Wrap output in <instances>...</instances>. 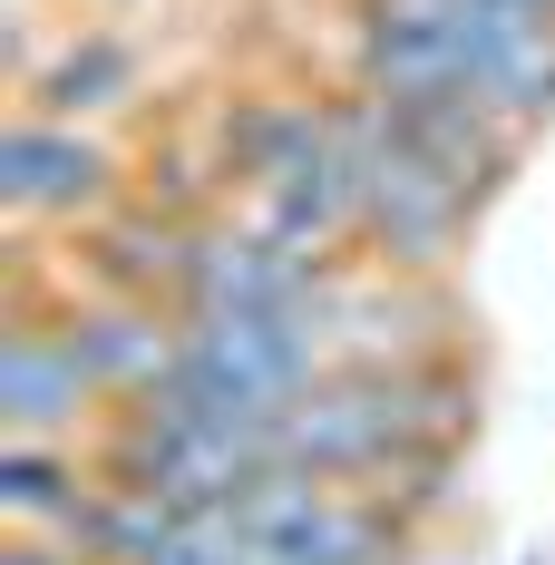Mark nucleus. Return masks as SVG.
Returning a JSON list of instances; mask_svg holds the SVG:
<instances>
[{"mask_svg": "<svg viewBox=\"0 0 555 565\" xmlns=\"http://www.w3.org/2000/svg\"><path fill=\"white\" fill-rule=\"evenodd\" d=\"M351 88L389 108L409 98H478L516 137L555 117V20L516 0H361L351 10Z\"/></svg>", "mask_w": 555, "mask_h": 565, "instance_id": "obj_1", "label": "nucleus"}, {"mask_svg": "<svg viewBox=\"0 0 555 565\" xmlns=\"http://www.w3.org/2000/svg\"><path fill=\"white\" fill-rule=\"evenodd\" d=\"M322 108H332L341 167H351V205H361V264L439 282L448 264L468 254V234H478L488 205H478L458 175L429 167L371 88H351V78H341V88H322Z\"/></svg>", "mask_w": 555, "mask_h": 565, "instance_id": "obj_2", "label": "nucleus"}, {"mask_svg": "<svg viewBox=\"0 0 555 565\" xmlns=\"http://www.w3.org/2000/svg\"><path fill=\"white\" fill-rule=\"evenodd\" d=\"M254 565H419V526L389 508L381 488H341L312 468H274L264 488L234 498Z\"/></svg>", "mask_w": 555, "mask_h": 565, "instance_id": "obj_3", "label": "nucleus"}, {"mask_svg": "<svg viewBox=\"0 0 555 565\" xmlns=\"http://www.w3.org/2000/svg\"><path fill=\"white\" fill-rule=\"evenodd\" d=\"M137 195V175L117 157L108 127H68V117H40V108H10L0 127V205L20 234H78L98 225L108 205Z\"/></svg>", "mask_w": 555, "mask_h": 565, "instance_id": "obj_4", "label": "nucleus"}, {"mask_svg": "<svg viewBox=\"0 0 555 565\" xmlns=\"http://www.w3.org/2000/svg\"><path fill=\"white\" fill-rule=\"evenodd\" d=\"M351 264H312V254H292L274 244L264 225H244L234 205L205 215V225L185 234V274H175V312L185 322H244V312H332V292Z\"/></svg>", "mask_w": 555, "mask_h": 565, "instance_id": "obj_5", "label": "nucleus"}, {"mask_svg": "<svg viewBox=\"0 0 555 565\" xmlns=\"http://www.w3.org/2000/svg\"><path fill=\"white\" fill-rule=\"evenodd\" d=\"M58 341L78 351V371L98 381V399H147L175 381L185 361V312L175 302H127V292H58Z\"/></svg>", "mask_w": 555, "mask_h": 565, "instance_id": "obj_6", "label": "nucleus"}, {"mask_svg": "<svg viewBox=\"0 0 555 565\" xmlns=\"http://www.w3.org/2000/svg\"><path fill=\"white\" fill-rule=\"evenodd\" d=\"M108 399L78 371V351L58 341L50 312H20L0 341V439H98Z\"/></svg>", "mask_w": 555, "mask_h": 565, "instance_id": "obj_7", "label": "nucleus"}, {"mask_svg": "<svg viewBox=\"0 0 555 565\" xmlns=\"http://www.w3.org/2000/svg\"><path fill=\"white\" fill-rule=\"evenodd\" d=\"M185 234L175 215H157V205H108L98 225H78L58 254V274H68V292H127V302H175V274H185Z\"/></svg>", "mask_w": 555, "mask_h": 565, "instance_id": "obj_8", "label": "nucleus"}, {"mask_svg": "<svg viewBox=\"0 0 555 565\" xmlns=\"http://www.w3.org/2000/svg\"><path fill=\"white\" fill-rule=\"evenodd\" d=\"M147 98V50L108 30V20H68L58 50L40 58V78L10 98V108H40V117H68V127H98V117L137 108Z\"/></svg>", "mask_w": 555, "mask_h": 565, "instance_id": "obj_9", "label": "nucleus"}, {"mask_svg": "<svg viewBox=\"0 0 555 565\" xmlns=\"http://www.w3.org/2000/svg\"><path fill=\"white\" fill-rule=\"evenodd\" d=\"M389 117H399V137H409L439 175H458L478 205H498L506 185H516V167H526V147H536V137H516V127H506L498 108H478V98H409V108H389Z\"/></svg>", "mask_w": 555, "mask_h": 565, "instance_id": "obj_10", "label": "nucleus"}, {"mask_svg": "<svg viewBox=\"0 0 555 565\" xmlns=\"http://www.w3.org/2000/svg\"><path fill=\"white\" fill-rule=\"evenodd\" d=\"M98 449L88 439H0V516L10 536H68V516L98 498Z\"/></svg>", "mask_w": 555, "mask_h": 565, "instance_id": "obj_11", "label": "nucleus"}, {"mask_svg": "<svg viewBox=\"0 0 555 565\" xmlns=\"http://www.w3.org/2000/svg\"><path fill=\"white\" fill-rule=\"evenodd\" d=\"M0 565H88V556H78L68 536H10V546H0Z\"/></svg>", "mask_w": 555, "mask_h": 565, "instance_id": "obj_12", "label": "nucleus"}, {"mask_svg": "<svg viewBox=\"0 0 555 565\" xmlns=\"http://www.w3.org/2000/svg\"><path fill=\"white\" fill-rule=\"evenodd\" d=\"M516 10H546V20H555V0H516Z\"/></svg>", "mask_w": 555, "mask_h": 565, "instance_id": "obj_13", "label": "nucleus"}, {"mask_svg": "<svg viewBox=\"0 0 555 565\" xmlns=\"http://www.w3.org/2000/svg\"><path fill=\"white\" fill-rule=\"evenodd\" d=\"M88 10H127V0H88Z\"/></svg>", "mask_w": 555, "mask_h": 565, "instance_id": "obj_14", "label": "nucleus"}]
</instances>
